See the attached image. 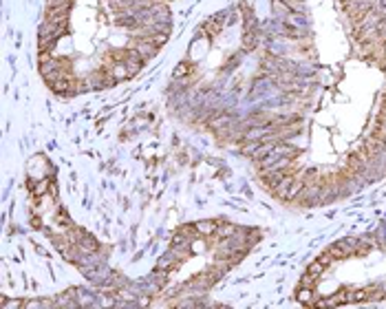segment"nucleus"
<instances>
[{
	"label": "nucleus",
	"mask_w": 386,
	"mask_h": 309,
	"mask_svg": "<svg viewBox=\"0 0 386 309\" xmlns=\"http://www.w3.org/2000/svg\"><path fill=\"white\" fill-rule=\"evenodd\" d=\"M216 228H219V221H197L195 223L197 234H201V236H214Z\"/></svg>",
	"instance_id": "obj_1"
},
{
	"label": "nucleus",
	"mask_w": 386,
	"mask_h": 309,
	"mask_svg": "<svg viewBox=\"0 0 386 309\" xmlns=\"http://www.w3.org/2000/svg\"><path fill=\"white\" fill-rule=\"evenodd\" d=\"M296 298H298V302H303V305H311V300H313V287H303V285H300V289L296 292Z\"/></svg>",
	"instance_id": "obj_2"
}]
</instances>
